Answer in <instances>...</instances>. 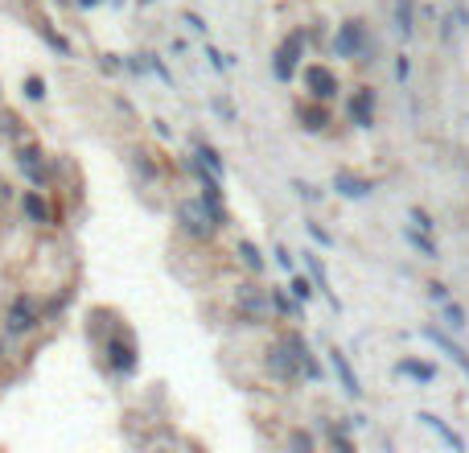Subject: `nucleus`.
<instances>
[{
    "label": "nucleus",
    "mask_w": 469,
    "mask_h": 453,
    "mask_svg": "<svg viewBox=\"0 0 469 453\" xmlns=\"http://www.w3.org/2000/svg\"><path fill=\"white\" fill-rule=\"evenodd\" d=\"M420 420H424V425H428V429H432V433H437V437H441L445 445H453V449H461V437H457V433H453V429H445V420H437L432 412H420Z\"/></svg>",
    "instance_id": "9"
},
{
    "label": "nucleus",
    "mask_w": 469,
    "mask_h": 453,
    "mask_svg": "<svg viewBox=\"0 0 469 453\" xmlns=\"http://www.w3.org/2000/svg\"><path fill=\"white\" fill-rule=\"evenodd\" d=\"M218 215L210 211V202H186L182 206V227H186L194 239H210Z\"/></svg>",
    "instance_id": "1"
},
{
    "label": "nucleus",
    "mask_w": 469,
    "mask_h": 453,
    "mask_svg": "<svg viewBox=\"0 0 469 453\" xmlns=\"http://www.w3.org/2000/svg\"><path fill=\"white\" fill-rule=\"evenodd\" d=\"M305 83H309V95L313 99H333L338 95V78H333L326 66H309Z\"/></svg>",
    "instance_id": "3"
},
{
    "label": "nucleus",
    "mask_w": 469,
    "mask_h": 453,
    "mask_svg": "<svg viewBox=\"0 0 469 453\" xmlns=\"http://www.w3.org/2000/svg\"><path fill=\"white\" fill-rule=\"evenodd\" d=\"M445 317H449V326H465V322H461V310H457V305H449Z\"/></svg>",
    "instance_id": "21"
},
{
    "label": "nucleus",
    "mask_w": 469,
    "mask_h": 453,
    "mask_svg": "<svg viewBox=\"0 0 469 453\" xmlns=\"http://www.w3.org/2000/svg\"><path fill=\"white\" fill-rule=\"evenodd\" d=\"M33 317H37V313H33V305L17 301V305H13V313H8V330H13V334H21V330H29V326H33Z\"/></svg>",
    "instance_id": "8"
},
{
    "label": "nucleus",
    "mask_w": 469,
    "mask_h": 453,
    "mask_svg": "<svg viewBox=\"0 0 469 453\" xmlns=\"http://www.w3.org/2000/svg\"><path fill=\"white\" fill-rule=\"evenodd\" d=\"M25 95H29V99H42V95H46V83H42V78L33 74V78L25 83Z\"/></svg>",
    "instance_id": "20"
},
{
    "label": "nucleus",
    "mask_w": 469,
    "mask_h": 453,
    "mask_svg": "<svg viewBox=\"0 0 469 453\" xmlns=\"http://www.w3.org/2000/svg\"><path fill=\"white\" fill-rule=\"evenodd\" d=\"M301 46H305V37H301V33H292V37L276 49V78H280V83H288V78H292V71H297V58H301Z\"/></svg>",
    "instance_id": "2"
},
{
    "label": "nucleus",
    "mask_w": 469,
    "mask_h": 453,
    "mask_svg": "<svg viewBox=\"0 0 469 453\" xmlns=\"http://www.w3.org/2000/svg\"><path fill=\"white\" fill-rule=\"evenodd\" d=\"M338 190L346 194V198H362V194H371V186H367L362 177H350V173H338Z\"/></svg>",
    "instance_id": "11"
},
{
    "label": "nucleus",
    "mask_w": 469,
    "mask_h": 453,
    "mask_svg": "<svg viewBox=\"0 0 469 453\" xmlns=\"http://www.w3.org/2000/svg\"><path fill=\"white\" fill-rule=\"evenodd\" d=\"M112 355H116V367L119 371H132V367H136V358H132V346H112Z\"/></svg>",
    "instance_id": "16"
},
{
    "label": "nucleus",
    "mask_w": 469,
    "mask_h": 453,
    "mask_svg": "<svg viewBox=\"0 0 469 453\" xmlns=\"http://www.w3.org/2000/svg\"><path fill=\"white\" fill-rule=\"evenodd\" d=\"M21 169H29V177H33V182H42V177H46L42 165H37V153H33V148H25V153H21Z\"/></svg>",
    "instance_id": "15"
},
{
    "label": "nucleus",
    "mask_w": 469,
    "mask_h": 453,
    "mask_svg": "<svg viewBox=\"0 0 469 453\" xmlns=\"http://www.w3.org/2000/svg\"><path fill=\"white\" fill-rule=\"evenodd\" d=\"M329 358H333V367H338V375H342V387H346L350 396H358L362 387H358V375L350 371V363H346V355H342V351H329Z\"/></svg>",
    "instance_id": "7"
},
{
    "label": "nucleus",
    "mask_w": 469,
    "mask_h": 453,
    "mask_svg": "<svg viewBox=\"0 0 469 453\" xmlns=\"http://www.w3.org/2000/svg\"><path fill=\"white\" fill-rule=\"evenodd\" d=\"M428 342H437V346H441V351H445V355L469 375V351H465V346H457V342H453V338H445L441 330H428Z\"/></svg>",
    "instance_id": "4"
},
{
    "label": "nucleus",
    "mask_w": 469,
    "mask_h": 453,
    "mask_svg": "<svg viewBox=\"0 0 469 453\" xmlns=\"http://www.w3.org/2000/svg\"><path fill=\"white\" fill-rule=\"evenodd\" d=\"M371 107H375V95L371 91H362V95L350 103V116H354V124H371Z\"/></svg>",
    "instance_id": "10"
},
{
    "label": "nucleus",
    "mask_w": 469,
    "mask_h": 453,
    "mask_svg": "<svg viewBox=\"0 0 469 453\" xmlns=\"http://www.w3.org/2000/svg\"><path fill=\"white\" fill-rule=\"evenodd\" d=\"M396 17H399V33H412V0H396Z\"/></svg>",
    "instance_id": "14"
},
{
    "label": "nucleus",
    "mask_w": 469,
    "mask_h": 453,
    "mask_svg": "<svg viewBox=\"0 0 469 453\" xmlns=\"http://www.w3.org/2000/svg\"><path fill=\"white\" fill-rule=\"evenodd\" d=\"M412 223H420V231H428V227H432V223H428V215H424V211H412Z\"/></svg>",
    "instance_id": "22"
},
{
    "label": "nucleus",
    "mask_w": 469,
    "mask_h": 453,
    "mask_svg": "<svg viewBox=\"0 0 469 453\" xmlns=\"http://www.w3.org/2000/svg\"><path fill=\"white\" fill-rule=\"evenodd\" d=\"M297 116L305 119V128H326L329 119H326V112H317V107H301Z\"/></svg>",
    "instance_id": "17"
},
{
    "label": "nucleus",
    "mask_w": 469,
    "mask_h": 453,
    "mask_svg": "<svg viewBox=\"0 0 469 453\" xmlns=\"http://www.w3.org/2000/svg\"><path fill=\"white\" fill-rule=\"evenodd\" d=\"M198 157L206 161V169H210V173H222V157H214V153H210V148H206V144L198 148Z\"/></svg>",
    "instance_id": "18"
},
{
    "label": "nucleus",
    "mask_w": 469,
    "mask_h": 453,
    "mask_svg": "<svg viewBox=\"0 0 469 453\" xmlns=\"http://www.w3.org/2000/svg\"><path fill=\"white\" fill-rule=\"evenodd\" d=\"M399 375H412V380H432L437 371L428 363H399Z\"/></svg>",
    "instance_id": "13"
},
{
    "label": "nucleus",
    "mask_w": 469,
    "mask_h": 453,
    "mask_svg": "<svg viewBox=\"0 0 469 453\" xmlns=\"http://www.w3.org/2000/svg\"><path fill=\"white\" fill-rule=\"evenodd\" d=\"M239 310L259 322V317L268 313V301H263V293H256V288H243V293H239Z\"/></svg>",
    "instance_id": "6"
},
{
    "label": "nucleus",
    "mask_w": 469,
    "mask_h": 453,
    "mask_svg": "<svg viewBox=\"0 0 469 453\" xmlns=\"http://www.w3.org/2000/svg\"><path fill=\"white\" fill-rule=\"evenodd\" d=\"M358 49H362V25L346 21V25H342V33H338V54H346V58H350V54H358Z\"/></svg>",
    "instance_id": "5"
},
{
    "label": "nucleus",
    "mask_w": 469,
    "mask_h": 453,
    "mask_svg": "<svg viewBox=\"0 0 469 453\" xmlns=\"http://www.w3.org/2000/svg\"><path fill=\"white\" fill-rule=\"evenodd\" d=\"M239 256H243V260L251 264L256 272H259V268H263V256H259V252H256V247H251V243H243V247H239Z\"/></svg>",
    "instance_id": "19"
},
{
    "label": "nucleus",
    "mask_w": 469,
    "mask_h": 453,
    "mask_svg": "<svg viewBox=\"0 0 469 453\" xmlns=\"http://www.w3.org/2000/svg\"><path fill=\"white\" fill-rule=\"evenodd\" d=\"M25 215L33 218V223H49V206L37 194H25Z\"/></svg>",
    "instance_id": "12"
}]
</instances>
